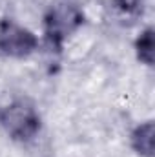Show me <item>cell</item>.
<instances>
[{
  "label": "cell",
  "mask_w": 155,
  "mask_h": 157,
  "mask_svg": "<svg viewBox=\"0 0 155 157\" xmlns=\"http://www.w3.org/2000/svg\"><path fill=\"white\" fill-rule=\"evenodd\" d=\"M0 124L15 141H31L40 130V115L28 99H17L0 110Z\"/></svg>",
  "instance_id": "cell-2"
},
{
  "label": "cell",
  "mask_w": 155,
  "mask_h": 157,
  "mask_svg": "<svg viewBox=\"0 0 155 157\" xmlns=\"http://www.w3.org/2000/svg\"><path fill=\"white\" fill-rule=\"evenodd\" d=\"M37 44L39 40L29 29L15 24L13 20L0 22V53L22 59L31 55L37 49Z\"/></svg>",
  "instance_id": "cell-3"
},
{
  "label": "cell",
  "mask_w": 155,
  "mask_h": 157,
  "mask_svg": "<svg viewBox=\"0 0 155 157\" xmlns=\"http://www.w3.org/2000/svg\"><path fill=\"white\" fill-rule=\"evenodd\" d=\"M146 0H112V6L119 15L128 18H137L142 13Z\"/></svg>",
  "instance_id": "cell-6"
},
{
  "label": "cell",
  "mask_w": 155,
  "mask_h": 157,
  "mask_svg": "<svg viewBox=\"0 0 155 157\" xmlns=\"http://www.w3.org/2000/svg\"><path fill=\"white\" fill-rule=\"evenodd\" d=\"M131 146L139 155L153 157V122L152 121H148L133 130Z\"/></svg>",
  "instance_id": "cell-4"
},
{
  "label": "cell",
  "mask_w": 155,
  "mask_h": 157,
  "mask_svg": "<svg viewBox=\"0 0 155 157\" xmlns=\"http://www.w3.org/2000/svg\"><path fill=\"white\" fill-rule=\"evenodd\" d=\"M84 24V13L77 4L70 0H60L49 7L44 17L46 40L51 49L60 51L64 40Z\"/></svg>",
  "instance_id": "cell-1"
},
{
  "label": "cell",
  "mask_w": 155,
  "mask_h": 157,
  "mask_svg": "<svg viewBox=\"0 0 155 157\" xmlns=\"http://www.w3.org/2000/svg\"><path fill=\"white\" fill-rule=\"evenodd\" d=\"M135 49H137V57L141 62H144L146 66L153 64V29L152 28L141 33V37L135 42Z\"/></svg>",
  "instance_id": "cell-5"
}]
</instances>
